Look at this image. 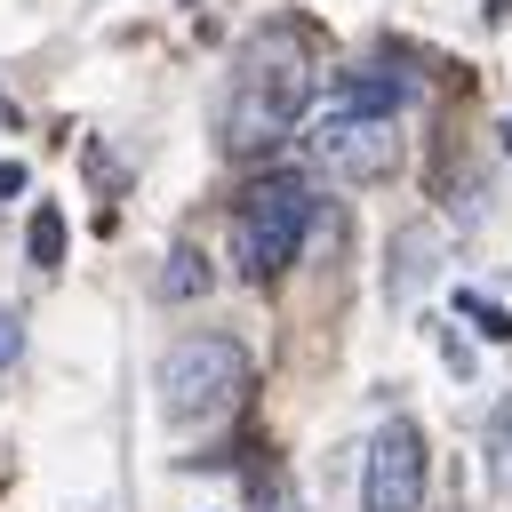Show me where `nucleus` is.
I'll list each match as a JSON object with an SVG mask.
<instances>
[{
  "label": "nucleus",
  "mask_w": 512,
  "mask_h": 512,
  "mask_svg": "<svg viewBox=\"0 0 512 512\" xmlns=\"http://www.w3.org/2000/svg\"><path fill=\"white\" fill-rule=\"evenodd\" d=\"M152 384H160V416L168 424H216L248 392V352L232 336H176L160 352V376Z\"/></svg>",
  "instance_id": "3"
},
{
  "label": "nucleus",
  "mask_w": 512,
  "mask_h": 512,
  "mask_svg": "<svg viewBox=\"0 0 512 512\" xmlns=\"http://www.w3.org/2000/svg\"><path fill=\"white\" fill-rule=\"evenodd\" d=\"M16 352H24V320H16V312H0V368H8Z\"/></svg>",
  "instance_id": "12"
},
{
  "label": "nucleus",
  "mask_w": 512,
  "mask_h": 512,
  "mask_svg": "<svg viewBox=\"0 0 512 512\" xmlns=\"http://www.w3.org/2000/svg\"><path fill=\"white\" fill-rule=\"evenodd\" d=\"M456 312H464V328H472V336H488V344H512V312H504L496 296H480V288H456Z\"/></svg>",
  "instance_id": "7"
},
{
  "label": "nucleus",
  "mask_w": 512,
  "mask_h": 512,
  "mask_svg": "<svg viewBox=\"0 0 512 512\" xmlns=\"http://www.w3.org/2000/svg\"><path fill=\"white\" fill-rule=\"evenodd\" d=\"M312 96H320V48H312V32L288 24V16L264 24V32H248L240 56H232V80H224V112H216L224 152L256 160V152L288 144L304 128Z\"/></svg>",
  "instance_id": "1"
},
{
  "label": "nucleus",
  "mask_w": 512,
  "mask_h": 512,
  "mask_svg": "<svg viewBox=\"0 0 512 512\" xmlns=\"http://www.w3.org/2000/svg\"><path fill=\"white\" fill-rule=\"evenodd\" d=\"M0 128H16V104H8V96H0Z\"/></svg>",
  "instance_id": "14"
},
{
  "label": "nucleus",
  "mask_w": 512,
  "mask_h": 512,
  "mask_svg": "<svg viewBox=\"0 0 512 512\" xmlns=\"http://www.w3.org/2000/svg\"><path fill=\"white\" fill-rule=\"evenodd\" d=\"M360 512H424V432L384 416L360 456Z\"/></svg>",
  "instance_id": "5"
},
{
  "label": "nucleus",
  "mask_w": 512,
  "mask_h": 512,
  "mask_svg": "<svg viewBox=\"0 0 512 512\" xmlns=\"http://www.w3.org/2000/svg\"><path fill=\"white\" fill-rule=\"evenodd\" d=\"M200 288H208V264H200L192 248H168V264H160V296L184 304V296H200Z\"/></svg>",
  "instance_id": "8"
},
{
  "label": "nucleus",
  "mask_w": 512,
  "mask_h": 512,
  "mask_svg": "<svg viewBox=\"0 0 512 512\" xmlns=\"http://www.w3.org/2000/svg\"><path fill=\"white\" fill-rule=\"evenodd\" d=\"M24 240H32V264H40V272L64 264V216H56V208H32V232H24Z\"/></svg>",
  "instance_id": "9"
},
{
  "label": "nucleus",
  "mask_w": 512,
  "mask_h": 512,
  "mask_svg": "<svg viewBox=\"0 0 512 512\" xmlns=\"http://www.w3.org/2000/svg\"><path fill=\"white\" fill-rule=\"evenodd\" d=\"M432 256H440V248H432V232H424V224H408V232H400V264H392V296H400V304L416 296V272L432 280Z\"/></svg>",
  "instance_id": "6"
},
{
  "label": "nucleus",
  "mask_w": 512,
  "mask_h": 512,
  "mask_svg": "<svg viewBox=\"0 0 512 512\" xmlns=\"http://www.w3.org/2000/svg\"><path fill=\"white\" fill-rule=\"evenodd\" d=\"M16 192H24V168H16V160H0V208H8Z\"/></svg>",
  "instance_id": "13"
},
{
  "label": "nucleus",
  "mask_w": 512,
  "mask_h": 512,
  "mask_svg": "<svg viewBox=\"0 0 512 512\" xmlns=\"http://www.w3.org/2000/svg\"><path fill=\"white\" fill-rule=\"evenodd\" d=\"M256 512H304V496L288 480H256Z\"/></svg>",
  "instance_id": "11"
},
{
  "label": "nucleus",
  "mask_w": 512,
  "mask_h": 512,
  "mask_svg": "<svg viewBox=\"0 0 512 512\" xmlns=\"http://www.w3.org/2000/svg\"><path fill=\"white\" fill-rule=\"evenodd\" d=\"M504 152H512V128H504Z\"/></svg>",
  "instance_id": "15"
},
{
  "label": "nucleus",
  "mask_w": 512,
  "mask_h": 512,
  "mask_svg": "<svg viewBox=\"0 0 512 512\" xmlns=\"http://www.w3.org/2000/svg\"><path fill=\"white\" fill-rule=\"evenodd\" d=\"M488 472H496V480H512V400H496V408H488Z\"/></svg>",
  "instance_id": "10"
},
{
  "label": "nucleus",
  "mask_w": 512,
  "mask_h": 512,
  "mask_svg": "<svg viewBox=\"0 0 512 512\" xmlns=\"http://www.w3.org/2000/svg\"><path fill=\"white\" fill-rule=\"evenodd\" d=\"M312 160L344 184H376L400 168V112H360V104H328L312 120Z\"/></svg>",
  "instance_id": "4"
},
{
  "label": "nucleus",
  "mask_w": 512,
  "mask_h": 512,
  "mask_svg": "<svg viewBox=\"0 0 512 512\" xmlns=\"http://www.w3.org/2000/svg\"><path fill=\"white\" fill-rule=\"evenodd\" d=\"M312 216H320V192H312L304 176H288V168L256 176V184L240 192V208H232V264H240L248 280H280V272L296 264Z\"/></svg>",
  "instance_id": "2"
}]
</instances>
